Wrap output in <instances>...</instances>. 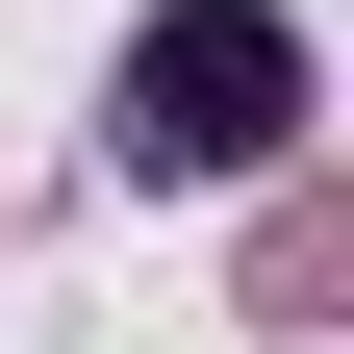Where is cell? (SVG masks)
I'll use <instances>...</instances> for the list:
<instances>
[{
  "instance_id": "1",
  "label": "cell",
  "mask_w": 354,
  "mask_h": 354,
  "mask_svg": "<svg viewBox=\"0 0 354 354\" xmlns=\"http://www.w3.org/2000/svg\"><path fill=\"white\" fill-rule=\"evenodd\" d=\"M304 127V26L279 0H177V26H127V76H102V152L127 177H253Z\"/></svg>"
}]
</instances>
